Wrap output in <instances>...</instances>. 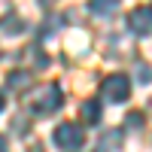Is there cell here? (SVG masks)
I'll use <instances>...</instances> for the list:
<instances>
[{
  "instance_id": "6da1fadb",
  "label": "cell",
  "mask_w": 152,
  "mask_h": 152,
  "mask_svg": "<svg viewBox=\"0 0 152 152\" xmlns=\"http://www.w3.org/2000/svg\"><path fill=\"white\" fill-rule=\"evenodd\" d=\"M61 104H64V94H61V88H58L55 82H46V85L34 88V91L28 94V107H31L34 113H43V116L61 110Z\"/></svg>"
},
{
  "instance_id": "7a4b0ae2",
  "label": "cell",
  "mask_w": 152,
  "mask_h": 152,
  "mask_svg": "<svg viewBox=\"0 0 152 152\" xmlns=\"http://www.w3.org/2000/svg\"><path fill=\"white\" fill-rule=\"evenodd\" d=\"M52 140H55V146H61V149L73 152V149H82V143H85V134H82V128H79V125L64 122V125H58V128H55Z\"/></svg>"
},
{
  "instance_id": "3957f363",
  "label": "cell",
  "mask_w": 152,
  "mask_h": 152,
  "mask_svg": "<svg viewBox=\"0 0 152 152\" xmlns=\"http://www.w3.org/2000/svg\"><path fill=\"white\" fill-rule=\"evenodd\" d=\"M100 94H104L110 104H122V100H128V94H131L128 76H107V79L100 82Z\"/></svg>"
},
{
  "instance_id": "277c9868",
  "label": "cell",
  "mask_w": 152,
  "mask_h": 152,
  "mask_svg": "<svg viewBox=\"0 0 152 152\" xmlns=\"http://www.w3.org/2000/svg\"><path fill=\"white\" fill-rule=\"evenodd\" d=\"M128 28H131L137 37L152 34V9H149V6H137L131 15H128Z\"/></svg>"
},
{
  "instance_id": "5b68a950",
  "label": "cell",
  "mask_w": 152,
  "mask_h": 152,
  "mask_svg": "<svg viewBox=\"0 0 152 152\" xmlns=\"http://www.w3.org/2000/svg\"><path fill=\"white\" fill-rule=\"evenodd\" d=\"M91 12H94V15L110 18V15L119 12V0H91Z\"/></svg>"
},
{
  "instance_id": "8992f818",
  "label": "cell",
  "mask_w": 152,
  "mask_h": 152,
  "mask_svg": "<svg viewBox=\"0 0 152 152\" xmlns=\"http://www.w3.org/2000/svg\"><path fill=\"white\" fill-rule=\"evenodd\" d=\"M79 116L85 119V125H97V122H100V107H97V100H85V104L79 107Z\"/></svg>"
},
{
  "instance_id": "52a82bcc",
  "label": "cell",
  "mask_w": 152,
  "mask_h": 152,
  "mask_svg": "<svg viewBox=\"0 0 152 152\" xmlns=\"http://www.w3.org/2000/svg\"><path fill=\"white\" fill-rule=\"evenodd\" d=\"M21 31H24V24H21L15 15H3V18H0V34L15 37V34H21Z\"/></svg>"
},
{
  "instance_id": "ba28073f",
  "label": "cell",
  "mask_w": 152,
  "mask_h": 152,
  "mask_svg": "<svg viewBox=\"0 0 152 152\" xmlns=\"http://www.w3.org/2000/svg\"><path fill=\"white\" fill-rule=\"evenodd\" d=\"M119 140H122V131H107L104 137H100V152H116Z\"/></svg>"
},
{
  "instance_id": "9c48e42d",
  "label": "cell",
  "mask_w": 152,
  "mask_h": 152,
  "mask_svg": "<svg viewBox=\"0 0 152 152\" xmlns=\"http://www.w3.org/2000/svg\"><path fill=\"white\" fill-rule=\"evenodd\" d=\"M137 79H140V82H149V79H152V73H149L146 64H137Z\"/></svg>"
},
{
  "instance_id": "30bf717a",
  "label": "cell",
  "mask_w": 152,
  "mask_h": 152,
  "mask_svg": "<svg viewBox=\"0 0 152 152\" xmlns=\"http://www.w3.org/2000/svg\"><path fill=\"white\" fill-rule=\"evenodd\" d=\"M21 82H28V73H15V76L9 79V85H21Z\"/></svg>"
},
{
  "instance_id": "8fae6325",
  "label": "cell",
  "mask_w": 152,
  "mask_h": 152,
  "mask_svg": "<svg viewBox=\"0 0 152 152\" xmlns=\"http://www.w3.org/2000/svg\"><path fill=\"white\" fill-rule=\"evenodd\" d=\"M128 119H131V128H140V119H143V116H140V113H131Z\"/></svg>"
},
{
  "instance_id": "7c38bea8",
  "label": "cell",
  "mask_w": 152,
  "mask_h": 152,
  "mask_svg": "<svg viewBox=\"0 0 152 152\" xmlns=\"http://www.w3.org/2000/svg\"><path fill=\"white\" fill-rule=\"evenodd\" d=\"M0 152H6V143H3V137H0Z\"/></svg>"
},
{
  "instance_id": "4fadbf2b",
  "label": "cell",
  "mask_w": 152,
  "mask_h": 152,
  "mask_svg": "<svg viewBox=\"0 0 152 152\" xmlns=\"http://www.w3.org/2000/svg\"><path fill=\"white\" fill-rule=\"evenodd\" d=\"M40 3H43V6H49V3H52V0H40Z\"/></svg>"
},
{
  "instance_id": "5bb4252c",
  "label": "cell",
  "mask_w": 152,
  "mask_h": 152,
  "mask_svg": "<svg viewBox=\"0 0 152 152\" xmlns=\"http://www.w3.org/2000/svg\"><path fill=\"white\" fill-rule=\"evenodd\" d=\"M0 110H3V94H0Z\"/></svg>"
}]
</instances>
